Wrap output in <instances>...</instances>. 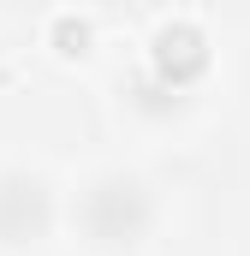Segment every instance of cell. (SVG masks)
I'll list each match as a JSON object with an SVG mask.
<instances>
[{"mask_svg": "<svg viewBox=\"0 0 250 256\" xmlns=\"http://www.w3.org/2000/svg\"><path fill=\"white\" fill-rule=\"evenodd\" d=\"M78 232L96 244V250H131L149 238L155 226V196L137 173H96L84 191H78V208H72Z\"/></svg>", "mask_w": 250, "mask_h": 256, "instance_id": "6da1fadb", "label": "cell"}, {"mask_svg": "<svg viewBox=\"0 0 250 256\" xmlns=\"http://www.w3.org/2000/svg\"><path fill=\"white\" fill-rule=\"evenodd\" d=\"M54 226V191L42 173H0V244H36Z\"/></svg>", "mask_w": 250, "mask_h": 256, "instance_id": "7a4b0ae2", "label": "cell"}, {"mask_svg": "<svg viewBox=\"0 0 250 256\" xmlns=\"http://www.w3.org/2000/svg\"><path fill=\"white\" fill-rule=\"evenodd\" d=\"M202 66H208V42H202V30L196 24H161L155 30V60H149V78H161L167 90H179L185 96L190 78H202Z\"/></svg>", "mask_w": 250, "mask_h": 256, "instance_id": "3957f363", "label": "cell"}, {"mask_svg": "<svg viewBox=\"0 0 250 256\" xmlns=\"http://www.w3.org/2000/svg\"><path fill=\"white\" fill-rule=\"evenodd\" d=\"M131 108L137 114H149V120H173V114H185V96L179 90H167L161 78H131Z\"/></svg>", "mask_w": 250, "mask_h": 256, "instance_id": "277c9868", "label": "cell"}]
</instances>
